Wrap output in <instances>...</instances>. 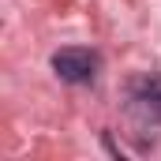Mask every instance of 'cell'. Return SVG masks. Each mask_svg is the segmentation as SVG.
Segmentation results:
<instances>
[{"label":"cell","instance_id":"6da1fadb","mask_svg":"<svg viewBox=\"0 0 161 161\" xmlns=\"http://www.w3.org/2000/svg\"><path fill=\"white\" fill-rule=\"evenodd\" d=\"M53 71L64 82H90L97 75V56L90 49H60L53 53Z\"/></svg>","mask_w":161,"mask_h":161},{"label":"cell","instance_id":"7a4b0ae2","mask_svg":"<svg viewBox=\"0 0 161 161\" xmlns=\"http://www.w3.org/2000/svg\"><path fill=\"white\" fill-rule=\"evenodd\" d=\"M131 109L139 116L161 120V79H139L131 86Z\"/></svg>","mask_w":161,"mask_h":161}]
</instances>
